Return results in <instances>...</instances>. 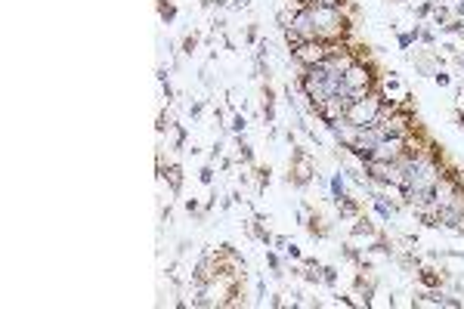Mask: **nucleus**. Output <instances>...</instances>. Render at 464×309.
I'll list each match as a JSON object with an SVG mask.
<instances>
[{
	"label": "nucleus",
	"mask_w": 464,
	"mask_h": 309,
	"mask_svg": "<svg viewBox=\"0 0 464 309\" xmlns=\"http://www.w3.org/2000/svg\"><path fill=\"white\" fill-rule=\"evenodd\" d=\"M316 25V41L322 44H341L350 31V22L341 7H307Z\"/></svg>",
	"instance_id": "nucleus-1"
},
{
	"label": "nucleus",
	"mask_w": 464,
	"mask_h": 309,
	"mask_svg": "<svg viewBox=\"0 0 464 309\" xmlns=\"http://www.w3.org/2000/svg\"><path fill=\"white\" fill-rule=\"evenodd\" d=\"M374 90H378V84H374L371 65H365L362 59H356V62L344 71V96H347V102L365 99L368 93H374Z\"/></svg>",
	"instance_id": "nucleus-2"
},
{
	"label": "nucleus",
	"mask_w": 464,
	"mask_h": 309,
	"mask_svg": "<svg viewBox=\"0 0 464 309\" xmlns=\"http://www.w3.org/2000/svg\"><path fill=\"white\" fill-rule=\"evenodd\" d=\"M291 59L303 68H310V65H322L328 59V44L322 41H303L297 50H291Z\"/></svg>",
	"instance_id": "nucleus-3"
},
{
	"label": "nucleus",
	"mask_w": 464,
	"mask_h": 309,
	"mask_svg": "<svg viewBox=\"0 0 464 309\" xmlns=\"http://www.w3.org/2000/svg\"><path fill=\"white\" fill-rule=\"evenodd\" d=\"M158 170H161V176L170 183V192H173V195H180V189H183V170H180V164H170V167L164 170V164L158 161Z\"/></svg>",
	"instance_id": "nucleus-4"
},
{
	"label": "nucleus",
	"mask_w": 464,
	"mask_h": 309,
	"mask_svg": "<svg viewBox=\"0 0 464 309\" xmlns=\"http://www.w3.org/2000/svg\"><path fill=\"white\" fill-rule=\"evenodd\" d=\"M337 213H341L344 220H356V216H359V201H356V198H350V195L337 198Z\"/></svg>",
	"instance_id": "nucleus-5"
},
{
	"label": "nucleus",
	"mask_w": 464,
	"mask_h": 309,
	"mask_svg": "<svg viewBox=\"0 0 464 309\" xmlns=\"http://www.w3.org/2000/svg\"><path fill=\"white\" fill-rule=\"evenodd\" d=\"M371 201H374V210H378V216H381V220H387V223H390V216L396 213V204H390V201H387V198H384L381 192H374V195H371Z\"/></svg>",
	"instance_id": "nucleus-6"
},
{
	"label": "nucleus",
	"mask_w": 464,
	"mask_h": 309,
	"mask_svg": "<svg viewBox=\"0 0 464 309\" xmlns=\"http://www.w3.org/2000/svg\"><path fill=\"white\" fill-rule=\"evenodd\" d=\"M350 235H353V238H371V235H374V223H368L365 216H356Z\"/></svg>",
	"instance_id": "nucleus-7"
},
{
	"label": "nucleus",
	"mask_w": 464,
	"mask_h": 309,
	"mask_svg": "<svg viewBox=\"0 0 464 309\" xmlns=\"http://www.w3.org/2000/svg\"><path fill=\"white\" fill-rule=\"evenodd\" d=\"M328 189H331V195H334V201H337V198H344V195H347V173H344V170H337V173L331 176Z\"/></svg>",
	"instance_id": "nucleus-8"
},
{
	"label": "nucleus",
	"mask_w": 464,
	"mask_h": 309,
	"mask_svg": "<svg viewBox=\"0 0 464 309\" xmlns=\"http://www.w3.org/2000/svg\"><path fill=\"white\" fill-rule=\"evenodd\" d=\"M236 155L245 161V164H254V149L245 142V136H236Z\"/></svg>",
	"instance_id": "nucleus-9"
},
{
	"label": "nucleus",
	"mask_w": 464,
	"mask_h": 309,
	"mask_svg": "<svg viewBox=\"0 0 464 309\" xmlns=\"http://www.w3.org/2000/svg\"><path fill=\"white\" fill-rule=\"evenodd\" d=\"M418 278H421V284H427V287H439V281H442V275H439L436 269H430V266L421 269V272H418Z\"/></svg>",
	"instance_id": "nucleus-10"
},
{
	"label": "nucleus",
	"mask_w": 464,
	"mask_h": 309,
	"mask_svg": "<svg viewBox=\"0 0 464 309\" xmlns=\"http://www.w3.org/2000/svg\"><path fill=\"white\" fill-rule=\"evenodd\" d=\"M436 4H439V0H424V4H418L415 7V19H427V16H433Z\"/></svg>",
	"instance_id": "nucleus-11"
},
{
	"label": "nucleus",
	"mask_w": 464,
	"mask_h": 309,
	"mask_svg": "<svg viewBox=\"0 0 464 309\" xmlns=\"http://www.w3.org/2000/svg\"><path fill=\"white\" fill-rule=\"evenodd\" d=\"M158 16H161L164 22H173V19H176V7L167 4V0H161V4H158Z\"/></svg>",
	"instance_id": "nucleus-12"
},
{
	"label": "nucleus",
	"mask_w": 464,
	"mask_h": 309,
	"mask_svg": "<svg viewBox=\"0 0 464 309\" xmlns=\"http://www.w3.org/2000/svg\"><path fill=\"white\" fill-rule=\"evenodd\" d=\"M445 22H452L449 19V7H445V4H436V10H433V25H445Z\"/></svg>",
	"instance_id": "nucleus-13"
},
{
	"label": "nucleus",
	"mask_w": 464,
	"mask_h": 309,
	"mask_svg": "<svg viewBox=\"0 0 464 309\" xmlns=\"http://www.w3.org/2000/svg\"><path fill=\"white\" fill-rule=\"evenodd\" d=\"M245 127H248L245 115H239V112H236V118H232V124H229V133H236V136H245Z\"/></svg>",
	"instance_id": "nucleus-14"
},
{
	"label": "nucleus",
	"mask_w": 464,
	"mask_h": 309,
	"mask_svg": "<svg viewBox=\"0 0 464 309\" xmlns=\"http://www.w3.org/2000/svg\"><path fill=\"white\" fill-rule=\"evenodd\" d=\"M282 34H285V44H288V47H291V50H297V47H300V44H303V38H300V34H297V31H294V28H285V31H282Z\"/></svg>",
	"instance_id": "nucleus-15"
},
{
	"label": "nucleus",
	"mask_w": 464,
	"mask_h": 309,
	"mask_svg": "<svg viewBox=\"0 0 464 309\" xmlns=\"http://www.w3.org/2000/svg\"><path fill=\"white\" fill-rule=\"evenodd\" d=\"M439 31H445V34H464V19H452V22H445Z\"/></svg>",
	"instance_id": "nucleus-16"
},
{
	"label": "nucleus",
	"mask_w": 464,
	"mask_h": 309,
	"mask_svg": "<svg viewBox=\"0 0 464 309\" xmlns=\"http://www.w3.org/2000/svg\"><path fill=\"white\" fill-rule=\"evenodd\" d=\"M322 281H325L328 287L337 284V269H334V266H322Z\"/></svg>",
	"instance_id": "nucleus-17"
},
{
	"label": "nucleus",
	"mask_w": 464,
	"mask_h": 309,
	"mask_svg": "<svg viewBox=\"0 0 464 309\" xmlns=\"http://www.w3.org/2000/svg\"><path fill=\"white\" fill-rule=\"evenodd\" d=\"M266 263H270V269L276 272V275H282V260H279L276 250H266Z\"/></svg>",
	"instance_id": "nucleus-18"
},
{
	"label": "nucleus",
	"mask_w": 464,
	"mask_h": 309,
	"mask_svg": "<svg viewBox=\"0 0 464 309\" xmlns=\"http://www.w3.org/2000/svg\"><path fill=\"white\" fill-rule=\"evenodd\" d=\"M368 250H374V253H387V257L393 253V247H390V241H387V238H378V241H374Z\"/></svg>",
	"instance_id": "nucleus-19"
},
{
	"label": "nucleus",
	"mask_w": 464,
	"mask_h": 309,
	"mask_svg": "<svg viewBox=\"0 0 464 309\" xmlns=\"http://www.w3.org/2000/svg\"><path fill=\"white\" fill-rule=\"evenodd\" d=\"M263 121H266V124L276 121V105H273V99H263Z\"/></svg>",
	"instance_id": "nucleus-20"
},
{
	"label": "nucleus",
	"mask_w": 464,
	"mask_h": 309,
	"mask_svg": "<svg viewBox=\"0 0 464 309\" xmlns=\"http://www.w3.org/2000/svg\"><path fill=\"white\" fill-rule=\"evenodd\" d=\"M344 257H347L350 263H356V266H362V257H359V250H356V247H350V244H344Z\"/></svg>",
	"instance_id": "nucleus-21"
},
{
	"label": "nucleus",
	"mask_w": 464,
	"mask_h": 309,
	"mask_svg": "<svg viewBox=\"0 0 464 309\" xmlns=\"http://www.w3.org/2000/svg\"><path fill=\"white\" fill-rule=\"evenodd\" d=\"M195 47H198V38H195V34H189V38L183 41V53H186V56H192Z\"/></svg>",
	"instance_id": "nucleus-22"
},
{
	"label": "nucleus",
	"mask_w": 464,
	"mask_h": 309,
	"mask_svg": "<svg viewBox=\"0 0 464 309\" xmlns=\"http://www.w3.org/2000/svg\"><path fill=\"white\" fill-rule=\"evenodd\" d=\"M433 81H436V87H449V84H452V78L445 75V71H439V68L433 71Z\"/></svg>",
	"instance_id": "nucleus-23"
},
{
	"label": "nucleus",
	"mask_w": 464,
	"mask_h": 309,
	"mask_svg": "<svg viewBox=\"0 0 464 309\" xmlns=\"http://www.w3.org/2000/svg\"><path fill=\"white\" fill-rule=\"evenodd\" d=\"M198 179L204 186H213V167H201V173H198Z\"/></svg>",
	"instance_id": "nucleus-24"
},
{
	"label": "nucleus",
	"mask_w": 464,
	"mask_h": 309,
	"mask_svg": "<svg viewBox=\"0 0 464 309\" xmlns=\"http://www.w3.org/2000/svg\"><path fill=\"white\" fill-rule=\"evenodd\" d=\"M421 41H424L427 47H433V44H436V34H433L430 28H421Z\"/></svg>",
	"instance_id": "nucleus-25"
},
{
	"label": "nucleus",
	"mask_w": 464,
	"mask_h": 309,
	"mask_svg": "<svg viewBox=\"0 0 464 309\" xmlns=\"http://www.w3.org/2000/svg\"><path fill=\"white\" fill-rule=\"evenodd\" d=\"M285 253H288L291 260H303V253H300V247H297V244H291V241H288V247H285Z\"/></svg>",
	"instance_id": "nucleus-26"
},
{
	"label": "nucleus",
	"mask_w": 464,
	"mask_h": 309,
	"mask_svg": "<svg viewBox=\"0 0 464 309\" xmlns=\"http://www.w3.org/2000/svg\"><path fill=\"white\" fill-rule=\"evenodd\" d=\"M245 38H248V44H260V41H257V25H248Z\"/></svg>",
	"instance_id": "nucleus-27"
},
{
	"label": "nucleus",
	"mask_w": 464,
	"mask_h": 309,
	"mask_svg": "<svg viewBox=\"0 0 464 309\" xmlns=\"http://www.w3.org/2000/svg\"><path fill=\"white\" fill-rule=\"evenodd\" d=\"M201 112H204V102H192L189 105V115L192 118H201Z\"/></svg>",
	"instance_id": "nucleus-28"
},
{
	"label": "nucleus",
	"mask_w": 464,
	"mask_h": 309,
	"mask_svg": "<svg viewBox=\"0 0 464 309\" xmlns=\"http://www.w3.org/2000/svg\"><path fill=\"white\" fill-rule=\"evenodd\" d=\"M442 306H449V309H461V306H464V300H458V297H445V300H442Z\"/></svg>",
	"instance_id": "nucleus-29"
},
{
	"label": "nucleus",
	"mask_w": 464,
	"mask_h": 309,
	"mask_svg": "<svg viewBox=\"0 0 464 309\" xmlns=\"http://www.w3.org/2000/svg\"><path fill=\"white\" fill-rule=\"evenodd\" d=\"M341 4H344V0H313L310 7H341Z\"/></svg>",
	"instance_id": "nucleus-30"
},
{
	"label": "nucleus",
	"mask_w": 464,
	"mask_h": 309,
	"mask_svg": "<svg viewBox=\"0 0 464 309\" xmlns=\"http://www.w3.org/2000/svg\"><path fill=\"white\" fill-rule=\"evenodd\" d=\"M452 13H455V19H464V0H455V7H452Z\"/></svg>",
	"instance_id": "nucleus-31"
},
{
	"label": "nucleus",
	"mask_w": 464,
	"mask_h": 309,
	"mask_svg": "<svg viewBox=\"0 0 464 309\" xmlns=\"http://www.w3.org/2000/svg\"><path fill=\"white\" fill-rule=\"evenodd\" d=\"M161 90H164V99H167V102H173V87H170L167 81H161Z\"/></svg>",
	"instance_id": "nucleus-32"
},
{
	"label": "nucleus",
	"mask_w": 464,
	"mask_h": 309,
	"mask_svg": "<svg viewBox=\"0 0 464 309\" xmlns=\"http://www.w3.org/2000/svg\"><path fill=\"white\" fill-rule=\"evenodd\" d=\"M273 244H276V247H282V250H285V247H288V238H285V235H276V238H273Z\"/></svg>",
	"instance_id": "nucleus-33"
},
{
	"label": "nucleus",
	"mask_w": 464,
	"mask_h": 309,
	"mask_svg": "<svg viewBox=\"0 0 464 309\" xmlns=\"http://www.w3.org/2000/svg\"><path fill=\"white\" fill-rule=\"evenodd\" d=\"M186 210H189V213H198V201H195V198H189V201H186Z\"/></svg>",
	"instance_id": "nucleus-34"
},
{
	"label": "nucleus",
	"mask_w": 464,
	"mask_h": 309,
	"mask_svg": "<svg viewBox=\"0 0 464 309\" xmlns=\"http://www.w3.org/2000/svg\"><path fill=\"white\" fill-rule=\"evenodd\" d=\"M248 7H251V0H236L232 4V10H248Z\"/></svg>",
	"instance_id": "nucleus-35"
},
{
	"label": "nucleus",
	"mask_w": 464,
	"mask_h": 309,
	"mask_svg": "<svg viewBox=\"0 0 464 309\" xmlns=\"http://www.w3.org/2000/svg\"><path fill=\"white\" fill-rule=\"evenodd\" d=\"M458 62H464V56H458Z\"/></svg>",
	"instance_id": "nucleus-36"
},
{
	"label": "nucleus",
	"mask_w": 464,
	"mask_h": 309,
	"mask_svg": "<svg viewBox=\"0 0 464 309\" xmlns=\"http://www.w3.org/2000/svg\"><path fill=\"white\" fill-rule=\"evenodd\" d=\"M393 4H399V0H393Z\"/></svg>",
	"instance_id": "nucleus-37"
}]
</instances>
